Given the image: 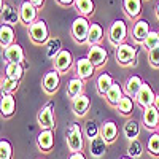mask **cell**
<instances>
[{"label": "cell", "mask_w": 159, "mask_h": 159, "mask_svg": "<svg viewBox=\"0 0 159 159\" xmlns=\"http://www.w3.org/2000/svg\"><path fill=\"white\" fill-rule=\"evenodd\" d=\"M29 35L30 40L37 45H43L49 40V32H48V25L43 19H37L34 24L29 25Z\"/></svg>", "instance_id": "2"}, {"label": "cell", "mask_w": 159, "mask_h": 159, "mask_svg": "<svg viewBox=\"0 0 159 159\" xmlns=\"http://www.w3.org/2000/svg\"><path fill=\"white\" fill-rule=\"evenodd\" d=\"M19 15H21V21L24 24L30 25L37 21V7H34L29 0H25L19 7Z\"/></svg>", "instance_id": "14"}, {"label": "cell", "mask_w": 159, "mask_h": 159, "mask_svg": "<svg viewBox=\"0 0 159 159\" xmlns=\"http://www.w3.org/2000/svg\"><path fill=\"white\" fill-rule=\"evenodd\" d=\"M121 159H132L130 156H124V157H121Z\"/></svg>", "instance_id": "46"}, {"label": "cell", "mask_w": 159, "mask_h": 159, "mask_svg": "<svg viewBox=\"0 0 159 159\" xmlns=\"http://www.w3.org/2000/svg\"><path fill=\"white\" fill-rule=\"evenodd\" d=\"M123 7H124L126 15L130 19H134L142 11V0H123Z\"/></svg>", "instance_id": "27"}, {"label": "cell", "mask_w": 159, "mask_h": 159, "mask_svg": "<svg viewBox=\"0 0 159 159\" xmlns=\"http://www.w3.org/2000/svg\"><path fill=\"white\" fill-rule=\"evenodd\" d=\"M37 145L40 151H51V148L54 147V132H52V129H45L38 134L37 137Z\"/></svg>", "instance_id": "13"}, {"label": "cell", "mask_w": 159, "mask_h": 159, "mask_svg": "<svg viewBox=\"0 0 159 159\" xmlns=\"http://www.w3.org/2000/svg\"><path fill=\"white\" fill-rule=\"evenodd\" d=\"M13 157V147L8 140L0 142V159H11Z\"/></svg>", "instance_id": "38"}, {"label": "cell", "mask_w": 159, "mask_h": 159, "mask_svg": "<svg viewBox=\"0 0 159 159\" xmlns=\"http://www.w3.org/2000/svg\"><path fill=\"white\" fill-rule=\"evenodd\" d=\"M61 84V73L57 70H49L43 76V89L48 94H54Z\"/></svg>", "instance_id": "8"}, {"label": "cell", "mask_w": 159, "mask_h": 159, "mask_svg": "<svg viewBox=\"0 0 159 159\" xmlns=\"http://www.w3.org/2000/svg\"><path fill=\"white\" fill-rule=\"evenodd\" d=\"M29 2L34 5V7H43V3H45V0H29Z\"/></svg>", "instance_id": "43"}, {"label": "cell", "mask_w": 159, "mask_h": 159, "mask_svg": "<svg viewBox=\"0 0 159 159\" xmlns=\"http://www.w3.org/2000/svg\"><path fill=\"white\" fill-rule=\"evenodd\" d=\"M94 64H92L88 57H80L76 61V76L81 78V80H86V78H91L94 75Z\"/></svg>", "instance_id": "16"}, {"label": "cell", "mask_w": 159, "mask_h": 159, "mask_svg": "<svg viewBox=\"0 0 159 159\" xmlns=\"http://www.w3.org/2000/svg\"><path fill=\"white\" fill-rule=\"evenodd\" d=\"M76 0H57V3H61V5H64V7H69V5H72V3H75Z\"/></svg>", "instance_id": "42"}, {"label": "cell", "mask_w": 159, "mask_h": 159, "mask_svg": "<svg viewBox=\"0 0 159 159\" xmlns=\"http://www.w3.org/2000/svg\"><path fill=\"white\" fill-rule=\"evenodd\" d=\"M103 37V29L102 25L97 24V22H92L91 24V29H89V35H88V43L92 46V45H97Z\"/></svg>", "instance_id": "31"}, {"label": "cell", "mask_w": 159, "mask_h": 159, "mask_svg": "<svg viewBox=\"0 0 159 159\" xmlns=\"http://www.w3.org/2000/svg\"><path fill=\"white\" fill-rule=\"evenodd\" d=\"M115 56H116V61L121 64V65H135V57H137V48L132 46L129 43H123L116 46V51H115Z\"/></svg>", "instance_id": "4"}, {"label": "cell", "mask_w": 159, "mask_h": 159, "mask_svg": "<svg viewBox=\"0 0 159 159\" xmlns=\"http://www.w3.org/2000/svg\"><path fill=\"white\" fill-rule=\"evenodd\" d=\"M154 107L157 108V111H159V94H156V99H154Z\"/></svg>", "instance_id": "44"}, {"label": "cell", "mask_w": 159, "mask_h": 159, "mask_svg": "<svg viewBox=\"0 0 159 159\" xmlns=\"http://www.w3.org/2000/svg\"><path fill=\"white\" fill-rule=\"evenodd\" d=\"M3 56L8 64H22L24 62V49L21 48V45L13 43L8 48H5Z\"/></svg>", "instance_id": "11"}, {"label": "cell", "mask_w": 159, "mask_h": 159, "mask_svg": "<svg viewBox=\"0 0 159 159\" xmlns=\"http://www.w3.org/2000/svg\"><path fill=\"white\" fill-rule=\"evenodd\" d=\"M100 135L103 137V140L107 143H111L116 140L118 137V126L113 123V121H107L103 123L102 127H100Z\"/></svg>", "instance_id": "23"}, {"label": "cell", "mask_w": 159, "mask_h": 159, "mask_svg": "<svg viewBox=\"0 0 159 159\" xmlns=\"http://www.w3.org/2000/svg\"><path fill=\"white\" fill-rule=\"evenodd\" d=\"M148 59L153 67H159V45L148 51Z\"/></svg>", "instance_id": "40"}, {"label": "cell", "mask_w": 159, "mask_h": 159, "mask_svg": "<svg viewBox=\"0 0 159 159\" xmlns=\"http://www.w3.org/2000/svg\"><path fill=\"white\" fill-rule=\"evenodd\" d=\"M19 19H21L19 10L15 8L13 5H10V3L2 2V22L8 24V25H15Z\"/></svg>", "instance_id": "15"}, {"label": "cell", "mask_w": 159, "mask_h": 159, "mask_svg": "<svg viewBox=\"0 0 159 159\" xmlns=\"http://www.w3.org/2000/svg\"><path fill=\"white\" fill-rule=\"evenodd\" d=\"M89 153L94 157H102L107 153V142L103 140L102 135H97L96 139L89 140Z\"/></svg>", "instance_id": "19"}, {"label": "cell", "mask_w": 159, "mask_h": 159, "mask_svg": "<svg viewBox=\"0 0 159 159\" xmlns=\"http://www.w3.org/2000/svg\"><path fill=\"white\" fill-rule=\"evenodd\" d=\"M65 137H67V145H69V150L72 153H80L83 150L84 139H83V130H81V127H80V124L72 123L67 127Z\"/></svg>", "instance_id": "1"}, {"label": "cell", "mask_w": 159, "mask_h": 159, "mask_svg": "<svg viewBox=\"0 0 159 159\" xmlns=\"http://www.w3.org/2000/svg\"><path fill=\"white\" fill-rule=\"evenodd\" d=\"M156 32H157V38H159V30H156Z\"/></svg>", "instance_id": "47"}, {"label": "cell", "mask_w": 159, "mask_h": 159, "mask_svg": "<svg viewBox=\"0 0 159 159\" xmlns=\"http://www.w3.org/2000/svg\"><path fill=\"white\" fill-rule=\"evenodd\" d=\"M143 124L148 129L159 127V111H157V108L154 107V105L150 107V108H145V111H143Z\"/></svg>", "instance_id": "21"}, {"label": "cell", "mask_w": 159, "mask_h": 159, "mask_svg": "<svg viewBox=\"0 0 159 159\" xmlns=\"http://www.w3.org/2000/svg\"><path fill=\"white\" fill-rule=\"evenodd\" d=\"M147 150L151 156H159V134H151L147 142Z\"/></svg>", "instance_id": "35"}, {"label": "cell", "mask_w": 159, "mask_h": 159, "mask_svg": "<svg viewBox=\"0 0 159 159\" xmlns=\"http://www.w3.org/2000/svg\"><path fill=\"white\" fill-rule=\"evenodd\" d=\"M156 15H157V18H159V3H157V7H156Z\"/></svg>", "instance_id": "45"}, {"label": "cell", "mask_w": 159, "mask_h": 159, "mask_svg": "<svg viewBox=\"0 0 159 159\" xmlns=\"http://www.w3.org/2000/svg\"><path fill=\"white\" fill-rule=\"evenodd\" d=\"M154 99H156V94H154V91L151 89V86L148 83H145L142 84L140 91H139V94L135 96V100L137 103L140 105L142 108H150L154 105Z\"/></svg>", "instance_id": "6"}, {"label": "cell", "mask_w": 159, "mask_h": 159, "mask_svg": "<svg viewBox=\"0 0 159 159\" xmlns=\"http://www.w3.org/2000/svg\"><path fill=\"white\" fill-rule=\"evenodd\" d=\"M83 89H84V83H83V80L81 78H72L69 84H67V96L73 100L75 97L78 96H81L83 94Z\"/></svg>", "instance_id": "25"}, {"label": "cell", "mask_w": 159, "mask_h": 159, "mask_svg": "<svg viewBox=\"0 0 159 159\" xmlns=\"http://www.w3.org/2000/svg\"><path fill=\"white\" fill-rule=\"evenodd\" d=\"M143 153V143L140 140H129V147H127V154L134 159V157H140Z\"/></svg>", "instance_id": "34"}, {"label": "cell", "mask_w": 159, "mask_h": 159, "mask_svg": "<svg viewBox=\"0 0 159 159\" xmlns=\"http://www.w3.org/2000/svg\"><path fill=\"white\" fill-rule=\"evenodd\" d=\"M69 159H86V156L83 154V151H80V153H72Z\"/></svg>", "instance_id": "41"}, {"label": "cell", "mask_w": 159, "mask_h": 159, "mask_svg": "<svg viewBox=\"0 0 159 159\" xmlns=\"http://www.w3.org/2000/svg\"><path fill=\"white\" fill-rule=\"evenodd\" d=\"M157 134H159V127H157Z\"/></svg>", "instance_id": "48"}, {"label": "cell", "mask_w": 159, "mask_h": 159, "mask_svg": "<svg viewBox=\"0 0 159 159\" xmlns=\"http://www.w3.org/2000/svg\"><path fill=\"white\" fill-rule=\"evenodd\" d=\"M150 22L147 19H139L134 27H132V37H134V40L137 43H143L145 40H147V37L150 35Z\"/></svg>", "instance_id": "12"}, {"label": "cell", "mask_w": 159, "mask_h": 159, "mask_svg": "<svg viewBox=\"0 0 159 159\" xmlns=\"http://www.w3.org/2000/svg\"><path fill=\"white\" fill-rule=\"evenodd\" d=\"M13 40H15L13 25L2 24V27H0V45H2V48H8L10 45H13Z\"/></svg>", "instance_id": "26"}, {"label": "cell", "mask_w": 159, "mask_h": 159, "mask_svg": "<svg viewBox=\"0 0 159 159\" xmlns=\"http://www.w3.org/2000/svg\"><path fill=\"white\" fill-rule=\"evenodd\" d=\"M115 81H113V78H111V75L110 73H107V72H103V73H100L99 75V78H97V81H96V86H97V92L100 96H105L108 92V89L111 88V84H113Z\"/></svg>", "instance_id": "24"}, {"label": "cell", "mask_w": 159, "mask_h": 159, "mask_svg": "<svg viewBox=\"0 0 159 159\" xmlns=\"http://www.w3.org/2000/svg\"><path fill=\"white\" fill-rule=\"evenodd\" d=\"M142 84H143V81H142L140 76H137V75L129 76V78L126 80V83H124V92H126V96L135 99V96L139 94Z\"/></svg>", "instance_id": "17"}, {"label": "cell", "mask_w": 159, "mask_h": 159, "mask_svg": "<svg viewBox=\"0 0 159 159\" xmlns=\"http://www.w3.org/2000/svg\"><path fill=\"white\" fill-rule=\"evenodd\" d=\"M91 24L84 16H80L73 21L72 24V35L75 38V42L78 43H86L88 42V35H89Z\"/></svg>", "instance_id": "5"}, {"label": "cell", "mask_w": 159, "mask_h": 159, "mask_svg": "<svg viewBox=\"0 0 159 159\" xmlns=\"http://www.w3.org/2000/svg\"><path fill=\"white\" fill-rule=\"evenodd\" d=\"M123 97H124L123 88H121V84H119L118 81H115V83L111 84V88L108 89V92L105 94V99H107V102H108L110 105H113V107H118L119 100H121Z\"/></svg>", "instance_id": "22"}, {"label": "cell", "mask_w": 159, "mask_h": 159, "mask_svg": "<svg viewBox=\"0 0 159 159\" xmlns=\"http://www.w3.org/2000/svg\"><path fill=\"white\" fill-rule=\"evenodd\" d=\"M116 108L121 115H130L132 111H134V99L129 97V96H124L121 100H119Z\"/></svg>", "instance_id": "33"}, {"label": "cell", "mask_w": 159, "mask_h": 159, "mask_svg": "<svg viewBox=\"0 0 159 159\" xmlns=\"http://www.w3.org/2000/svg\"><path fill=\"white\" fill-rule=\"evenodd\" d=\"M88 59L94 64V67H100L107 62L108 59V52L105 48L99 46V45H92L89 48V52H88Z\"/></svg>", "instance_id": "10"}, {"label": "cell", "mask_w": 159, "mask_h": 159, "mask_svg": "<svg viewBox=\"0 0 159 159\" xmlns=\"http://www.w3.org/2000/svg\"><path fill=\"white\" fill-rule=\"evenodd\" d=\"M54 70H57L59 73L62 72H67L70 67H72V64H73V56H72V52L69 49H62L59 54L54 57Z\"/></svg>", "instance_id": "9"}, {"label": "cell", "mask_w": 159, "mask_h": 159, "mask_svg": "<svg viewBox=\"0 0 159 159\" xmlns=\"http://www.w3.org/2000/svg\"><path fill=\"white\" fill-rule=\"evenodd\" d=\"M24 65L22 64H7L5 67V76L7 78H11V80H19L22 78L24 75Z\"/></svg>", "instance_id": "30"}, {"label": "cell", "mask_w": 159, "mask_h": 159, "mask_svg": "<svg viewBox=\"0 0 159 159\" xmlns=\"http://www.w3.org/2000/svg\"><path fill=\"white\" fill-rule=\"evenodd\" d=\"M127 37V25L124 21L121 19H116L111 22L110 29H108V40L110 43L115 45V46H119L124 43V40Z\"/></svg>", "instance_id": "3"}, {"label": "cell", "mask_w": 159, "mask_h": 159, "mask_svg": "<svg viewBox=\"0 0 159 159\" xmlns=\"http://www.w3.org/2000/svg\"><path fill=\"white\" fill-rule=\"evenodd\" d=\"M123 132H124V137L129 139V140H135L140 134V124L134 119H127L124 123V127H123Z\"/></svg>", "instance_id": "28"}, {"label": "cell", "mask_w": 159, "mask_h": 159, "mask_svg": "<svg viewBox=\"0 0 159 159\" xmlns=\"http://www.w3.org/2000/svg\"><path fill=\"white\" fill-rule=\"evenodd\" d=\"M61 51H62V42L59 37H52L46 42V56L49 59H54Z\"/></svg>", "instance_id": "29"}, {"label": "cell", "mask_w": 159, "mask_h": 159, "mask_svg": "<svg viewBox=\"0 0 159 159\" xmlns=\"http://www.w3.org/2000/svg\"><path fill=\"white\" fill-rule=\"evenodd\" d=\"M19 86V81L18 80H11V78H3L2 80V92H8V94H11V92H15Z\"/></svg>", "instance_id": "37"}, {"label": "cell", "mask_w": 159, "mask_h": 159, "mask_svg": "<svg viewBox=\"0 0 159 159\" xmlns=\"http://www.w3.org/2000/svg\"><path fill=\"white\" fill-rule=\"evenodd\" d=\"M0 110H2V116L8 118L15 113L16 110V100L8 92H2V103H0Z\"/></svg>", "instance_id": "20"}, {"label": "cell", "mask_w": 159, "mask_h": 159, "mask_svg": "<svg viewBox=\"0 0 159 159\" xmlns=\"http://www.w3.org/2000/svg\"><path fill=\"white\" fill-rule=\"evenodd\" d=\"M37 121L43 130L45 129H54V113H52V102H48L45 107L38 111Z\"/></svg>", "instance_id": "7"}, {"label": "cell", "mask_w": 159, "mask_h": 159, "mask_svg": "<svg viewBox=\"0 0 159 159\" xmlns=\"http://www.w3.org/2000/svg\"><path fill=\"white\" fill-rule=\"evenodd\" d=\"M84 135L89 140H92V139H96L97 135H100V129H99L96 121H88L84 124Z\"/></svg>", "instance_id": "36"}, {"label": "cell", "mask_w": 159, "mask_h": 159, "mask_svg": "<svg viewBox=\"0 0 159 159\" xmlns=\"http://www.w3.org/2000/svg\"><path fill=\"white\" fill-rule=\"evenodd\" d=\"M72 107H73V111L76 116H84L91 107V100L86 94H81L72 100Z\"/></svg>", "instance_id": "18"}, {"label": "cell", "mask_w": 159, "mask_h": 159, "mask_svg": "<svg viewBox=\"0 0 159 159\" xmlns=\"http://www.w3.org/2000/svg\"><path fill=\"white\" fill-rule=\"evenodd\" d=\"M75 7H76V11L81 13L83 16L92 15V13H94V8H96V5H94L92 0H76Z\"/></svg>", "instance_id": "32"}, {"label": "cell", "mask_w": 159, "mask_h": 159, "mask_svg": "<svg viewBox=\"0 0 159 159\" xmlns=\"http://www.w3.org/2000/svg\"><path fill=\"white\" fill-rule=\"evenodd\" d=\"M159 45V38H157V32L154 30V32H150V35L147 37V40L143 42V46L147 48L148 51L150 49H153V48H156Z\"/></svg>", "instance_id": "39"}]
</instances>
